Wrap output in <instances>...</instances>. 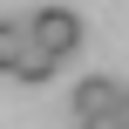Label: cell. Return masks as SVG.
Instances as JSON below:
<instances>
[{"instance_id": "obj_1", "label": "cell", "mask_w": 129, "mask_h": 129, "mask_svg": "<svg viewBox=\"0 0 129 129\" xmlns=\"http://www.w3.org/2000/svg\"><path fill=\"white\" fill-rule=\"evenodd\" d=\"M27 27H34V41H48V48H54L61 61H68V54L82 48V14H75V7H41V14L27 20Z\"/></svg>"}, {"instance_id": "obj_2", "label": "cell", "mask_w": 129, "mask_h": 129, "mask_svg": "<svg viewBox=\"0 0 129 129\" xmlns=\"http://www.w3.org/2000/svg\"><path fill=\"white\" fill-rule=\"evenodd\" d=\"M54 68H61V54H54L48 41H34V34H27V48H20V61H14V82H27V88H41V82H54Z\"/></svg>"}, {"instance_id": "obj_3", "label": "cell", "mask_w": 129, "mask_h": 129, "mask_svg": "<svg viewBox=\"0 0 129 129\" xmlns=\"http://www.w3.org/2000/svg\"><path fill=\"white\" fill-rule=\"evenodd\" d=\"M122 102V82H109V75H88L82 88H75V122H88V116H109Z\"/></svg>"}, {"instance_id": "obj_4", "label": "cell", "mask_w": 129, "mask_h": 129, "mask_svg": "<svg viewBox=\"0 0 129 129\" xmlns=\"http://www.w3.org/2000/svg\"><path fill=\"white\" fill-rule=\"evenodd\" d=\"M27 20H0V75H14V61H20V48H27Z\"/></svg>"}, {"instance_id": "obj_5", "label": "cell", "mask_w": 129, "mask_h": 129, "mask_svg": "<svg viewBox=\"0 0 129 129\" xmlns=\"http://www.w3.org/2000/svg\"><path fill=\"white\" fill-rule=\"evenodd\" d=\"M116 122H122V129H129V88H122V102H116Z\"/></svg>"}]
</instances>
